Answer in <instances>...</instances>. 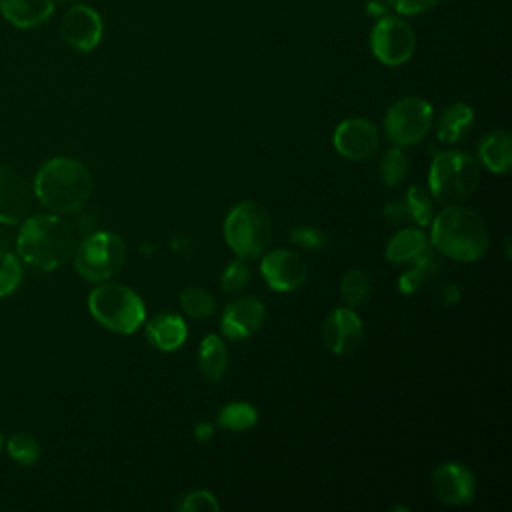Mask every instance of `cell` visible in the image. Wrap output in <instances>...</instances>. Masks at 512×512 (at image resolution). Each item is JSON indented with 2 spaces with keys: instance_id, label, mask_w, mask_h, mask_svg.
<instances>
[{
  "instance_id": "obj_13",
  "label": "cell",
  "mask_w": 512,
  "mask_h": 512,
  "mask_svg": "<svg viewBox=\"0 0 512 512\" xmlns=\"http://www.w3.org/2000/svg\"><path fill=\"white\" fill-rule=\"evenodd\" d=\"M62 38L80 52H90L98 46L102 38V18L100 14L84 4L72 6L62 18Z\"/></svg>"
},
{
  "instance_id": "obj_5",
  "label": "cell",
  "mask_w": 512,
  "mask_h": 512,
  "mask_svg": "<svg viewBox=\"0 0 512 512\" xmlns=\"http://www.w3.org/2000/svg\"><path fill=\"white\" fill-rule=\"evenodd\" d=\"M88 308L98 324L120 334L136 332L146 320L142 298L132 288L118 282L96 286L88 296Z\"/></svg>"
},
{
  "instance_id": "obj_36",
  "label": "cell",
  "mask_w": 512,
  "mask_h": 512,
  "mask_svg": "<svg viewBox=\"0 0 512 512\" xmlns=\"http://www.w3.org/2000/svg\"><path fill=\"white\" fill-rule=\"evenodd\" d=\"M388 8H390L388 0H368V4H366L368 14H372V16H384Z\"/></svg>"
},
{
  "instance_id": "obj_3",
  "label": "cell",
  "mask_w": 512,
  "mask_h": 512,
  "mask_svg": "<svg viewBox=\"0 0 512 512\" xmlns=\"http://www.w3.org/2000/svg\"><path fill=\"white\" fill-rule=\"evenodd\" d=\"M432 246L458 262H474L488 248V230L480 214L460 204L438 212L432 220Z\"/></svg>"
},
{
  "instance_id": "obj_39",
  "label": "cell",
  "mask_w": 512,
  "mask_h": 512,
  "mask_svg": "<svg viewBox=\"0 0 512 512\" xmlns=\"http://www.w3.org/2000/svg\"><path fill=\"white\" fill-rule=\"evenodd\" d=\"M4 252H10V236H8V232L0 226V254H4Z\"/></svg>"
},
{
  "instance_id": "obj_21",
  "label": "cell",
  "mask_w": 512,
  "mask_h": 512,
  "mask_svg": "<svg viewBox=\"0 0 512 512\" xmlns=\"http://www.w3.org/2000/svg\"><path fill=\"white\" fill-rule=\"evenodd\" d=\"M198 368L202 376L210 382H218L224 376L228 368V354L220 336L208 334L202 340L198 350Z\"/></svg>"
},
{
  "instance_id": "obj_19",
  "label": "cell",
  "mask_w": 512,
  "mask_h": 512,
  "mask_svg": "<svg viewBox=\"0 0 512 512\" xmlns=\"http://www.w3.org/2000/svg\"><path fill=\"white\" fill-rule=\"evenodd\" d=\"M482 164L496 174H504L512 166V136L508 130L488 132L478 144Z\"/></svg>"
},
{
  "instance_id": "obj_34",
  "label": "cell",
  "mask_w": 512,
  "mask_h": 512,
  "mask_svg": "<svg viewBox=\"0 0 512 512\" xmlns=\"http://www.w3.org/2000/svg\"><path fill=\"white\" fill-rule=\"evenodd\" d=\"M390 8H394L402 16H414L422 14L438 4V0H388Z\"/></svg>"
},
{
  "instance_id": "obj_26",
  "label": "cell",
  "mask_w": 512,
  "mask_h": 512,
  "mask_svg": "<svg viewBox=\"0 0 512 512\" xmlns=\"http://www.w3.org/2000/svg\"><path fill=\"white\" fill-rule=\"evenodd\" d=\"M378 174H380L382 184H386L390 188L400 186L406 180L408 158L400 146H396L384 154V158L380 160V166H378Z\"/></svg>"
},
{
  "instance_id": "obj_8",
  "label": "cell",
  "mask_w": 512,
  "mask_h": 512,
  "mask_svg": "<svg viewBox=\"0 0 512 512\" xmlns=\"http://www.w3.org/2000/svg\"><path fill=\"white\" fill-rule=\"evenodd\" d=\"M434 110L430 102L418 96H406L394 102L384 116V132L396 146H410L420 142L432 126Z\"/></svg>"
},
{
  "instance_id": "obj_16",
  "label": "cell",
  "mask_w": 512,
  "mask_h": 512,
  "mask_svg": "<svg viewBox=\"0 0 512 512\" xmlns=\"http://www.w3.org/2000/svg\"><path fill=\"white\" fill-rule=\"evenodd\" d=\"M30 210V194L26 182L12 166L0 164V222L18 224Z\"/></svg>"
},
{
  "instance_id": "obj_31",
  "label": "cell",
  "mask_w": 512,
  "mask_h": 512,
  "mask_svg": "<svg viewBox=\"0 0 512 512\" xmlns=\"http://www.w3.org/2000/svg\"><path fill=\"white\" fill-rule=\"evenodd\" d=\"M248 282H250V268L244 262V258L230 262L220 278V286L228 294H236V292L244 290L248 286Z\"/></svg>"
},
{
  "instance_id": "obj_25",
  "label": "cell",
  "mask_w": 512,
  "mask_h": 512,
  "mask_svg": "<svg viewBox=\"0 0 512 512\" xmlns=\"http://www.w3.org/2000/svg\"><path fill=\"white\" fill-rule=\"evenodd\" d=\"M180 306L184 308V312L194 318V320H202V318H208L214 308H216V302H214V296L200 288V286H188L180 292Z\"/></svg>"
},
{
  "instance_id": "obj_10",
  "label": "cell",
  "mask_w": 512,
  "mask_h": 512,
  "mask_svg": "<svg viewBox=\"0 0 512 512\" xmlns=\"http://www.w3.org/2000/svg\"><path fill=\"white\" fill-rule=\"evenodd\" d=\"M262 256L260 272L270 288L278 292H292L304 284L308 276V264L298 252L278 248Z\"/></svg>"
},
{
  "instance_id": "obj_7",
  "label": "cell",
  "mask_w": 512,
  "mask_h": 512,
  "mask_svg": "<svg viewBox=\"0 0 512 512\" xmlns=\"http://www.w3.org/2000/svg\"><path fill=\"white\" fill-rule=\"evenodd\" d=\"M72 256L74 268L82 278L90 282H104L124 266L126 246L114 232H96L82 240Z\"/></svg>"
},
{
  "instance_id": "obj_12",
  "label": "cell",
  "mask_w": 512,
  "mask_h": 512,
  "mask_svg": "<svg viewBox=\"0 0 512 512\" xmlns=\"http://www.w3.org/2000/svg\"><path fill=\"white\" fill-rule=\"evenodd\" d=\"M432 490L438 500L450 506L472 502L476 492L474 474L460 462H444L432 472Z\"/></svg>"
},
{
  "instance_id": "obj_18",
  "label": "cell",
  "mask_w": 512,
  "mask_h": 512,
  "mask_svg": "<svg viewBox=\"0 0 512 512\" xmlns=\"http://www.w3.org/2000/svg\"><path fill=\"white\" fill-rule=\"evenodd\" d=\"M146 336L154 348L172 352L184 344L188 328L186 322L176 314H158L146 324Z\"/></svg>"
},
{
  "instance_id": "obj_33",
  "label": "cell",
  "mask_w": 512,
  "mask_h": 512,
  "mask_svg": "<svg viewBox=\"0 0 512 512\" xmlns=\"http://www.w3.org/2000/svg\"><path fill=\"white\" fill-rule=\"evenodd\" d=\"M292 242L306 250H320L326 244V236L314 226H298L292 230Z\"/></svg>"
},
{
  "instance_id": "obj_4",
  "label": "cell",
  "mask_w": 512,
  "mask_h": 512,
  "mask_svg": "<svg viewBox=\"0 0 512 512\" xmlns=\"http://www.w3.org/2000/svg\"><path fill=\"white\" fill-rule=\"evenodd\" d=\"M480 182L478 162L462 150L438 152L430 166L428 186L430 194L446 204H462L472 196Z\"/></svg>"
},
{
  "instance_id": "obj_23",
  "label": "cell",
  "mask_w": 512,
  "mask_h": 512,
  "mask_svg": "<svg viewBox=\"0 0 512 512\" xmlns=\"http://www.w3.org/2000/svg\"><path fill=\"white\" fill-rule=\"evenodd\" d=\"M410 264H412V266L398 278V290H400L402 294H412V292H416V290L422 286V282H424L430 274H434V272L438 270V260H436V256L430 254V250H428L424 256H420L418 260L410 262Z\"/></svg>"
},
{
  "instance_id": "obj_15",
  "label": "cell",
  "mask_w": 512,
  "mask_h": 512,
  "mask_svg": "<svg viewBox=\"0 0 512 512\" xmlns=\"http://www.w3.org/2000/svg\"><path fill=\"white\" fill-rule=\"evenodd\" d=\"M264 322V306L254 296H242L228 304L222 314L220 330L230 340L250 338Z\"/></svg>"
},
{
  "instance_id": "obj_9",
  "label": "cell",
  "mask_w": 512,
  "mask_h": 512,
  "mask_svg": "<svg viewBox=\"0 0 512 512\" xmlns=\"http://www.w3.org/2000/svg\"><path fill=\"white\" fill-rule=\"evenodd\" d=\"M370 48L382 64L400 66L412 58L416 34L406 20L384 14L370 32Z\"/></svg>"
},
{
  "instance_id": "obj_30",
  "label": "cell",
  "mask_w": 512,
  "mask_h": 512,
  "mask_svg": "<svg viewBox=\"0 0 512 512\" xmlns=\"http://www.w3.org/2000/svg\"><path fill=\"white\" fill-rule=\"evenodd\" d=\"M20 282H22L20 260L10 252L0 254V298L12 294L20 286Z\"/></svg>"
},
{
  "instance_id": "obj_24",
  "label": "cell",
  "mask_w": 512,
  "mask_h": 512,
  "mask_svg": "<svg viewBox=\"0 0 512 512\" xmlns=\"http://www.w3.org/2000/svg\"><path fill=\"white\" fill-rule=\"evenodd\" d=\"M256 422H258V410L252 404H246V402L226 404L218 412V424L222 428H228V430L242 432V430L252 428Z\"/></svg>"
},
{
  "instance_id": "obj_32",
  "label": "cell",
  "mask_w": 512,
  "mask_h": 512,
  "mask_svg": "<svg viewBox=\"0 0 512 512\" xmlns=\"http://www.w3.org/2000/svg\"><path fill=\"white\" fill-rule=\"evenodd\" d=\"M180 510L186 512H216L220 508L216 496L208 490H192L188 494H184L182 502L178 504Z\"/></svg>"
},
{
  "instance_id": "obj_11",
  "label": "cell",
  "mask_w": 512,
  "mask_h": 512,
  "mask_svg": "<svg viewBox=\"0 0 512 512\" xmlns=\"http://www.w3.org/2000/svg\"><path fill=\"white\" fill-rule=\"evenodd\" d=\"M334 148L348 160H368L380 144L378 130L366 118H348L334 130Z\"/></svg>"
},
{
  "instance_id": "obj_37",
  "label": "cell",
  "mask_w": 512,
  "mask_h": 512,
  "mask_svg": "<svg viewBox=\"0 0 512 512\" xmlns=\"http://www.w3.org/2000/svg\"><path fill=\"white\" fill-rule=\"evenodd\" d=\"M194 436L198 438V440H208V438H212V424H208V422H200V424H196V428H194Z\"/></svg>"
},
{
  "instance_id": "obj_35",
  "label": "cell",
  "mask_w": 512,
  "mask_h": 512,
  "mask_svg": "<svg viewBox=\"0 0 512 512\" xmlns=\"http://www.w3.org/2000/svg\"><path fill=\"white\" fill-rule=\"evenodd\" d=\"M384 216H386V220L392 222V224H400V222L410 220V210H408L406 200H394V202L386 204Z\"/></svg>"
},
{
  "instance_id": "obj_2",
  "label": "cell",
  "mask_w": 512,
  "mask_h": 512,
  "mask_svg": "<svg viewBox=\"0 0 512 512\" xmlns=\"http://www.w3.org/2000/svg\"><path fill=\"white\" fill-rule=\"evenodd\" d=\"M16 246L24 262L48 272L72 258L74 232L58 214H38L24 220Z\"/></svg>"
},
{
  "instance_id": "obj_17",
  "label": "cell",
  "mask_w": 512,
  "mask_h": 512,
  "mask_svg": "<svg viewBox=\"0 0 512 512\" xmlns=\"http://www.w3.org/2000/svg\"><path fill=\"white\" fill-rule=\"evenodd\" d=\"M2 16L16 28H36L54 12V0H0Z\"/></svg>"
},
{
  "instance_id": "obj_28",
  "label": "cell",
  "mask_w": 512,
  "mask_h": 512,
  "mask_svg": "<svg viewBox=\"0 0 512 512\" xmlns=\"http://www.w3.org/2000/svg\"><path fill=\"white\" fill-rule=\"evenodd\" d=\"M8 454L22 466H32L36 464L38 456H40V444L38 440L28 434V432H14L8 438Z\"/></svg>"
},
{
  "instance_id": "obj_20",
  "label": "cell",
  "mask_w": 512,
  "mask_h": 512,
  "mask_svg": "<svg viewBox=\"0 0 512 512\" xmlns=\"http://www.w3.org/2000/svg\"><path fill=\"white\" fill-rule=\"evenodd\" d=\"M428 252V238L422 230L404 228L386 246V258L394 264H410Z\"/></svg>"
},
{
  "instance_id": "obj_29",
  "label": "cell",
  "mask_w": 512,
  "mask_h": 512,
  "mask_svg": "<svg viewBox=\"0 0 512 512\" xmlns=\"http://www.w3.org/2000/svg\"><path fill=\"white\" fill-rule=\"evenodd\" d=\"M404 200L408 204L410 218L416 220L420 226H428L430 220L434 218V206H432L430 192L424 190L422 186H410Z\"/></svg>"
},
{
  "instance_id": "obj_14",
  "label": "cell",
  "mask_w": 512,
  "mask_h": 512,
  "mask_svg": "<svg viewBox=\"0 0 512 512\" xmlns=\"http://www.w3.org/2000/svg\"><path fill=\"white\" fill-rule=\"evenodd\" d=\"M362 332H364L362 320L350 306L332 310L322 328L324 342L334 354L352 352L360 344Z\"/></svg>"
},
{
  "instance_id": "obj_27",
  "label": "cell",
  "mask_w": 512,
  "mask_h": 512,
  "mask_svg": "<svg viewBox=\"0 0 512 512\" xmlns=\"http://www.w3.org/2000/svg\"><path fill=\"white\" fill-rule=\"evenodd\" d=\"M372 292V284H370V278L354 268V270H348L346 276L342 278V284H340V294L344 298V302L350 306V308H356L360 306L362 302L368 300Z\"/></svg>"
},
{
  "instance_id": "obj_22",
  "label": "cell",
  "mask_w": 512,
  "mask_h": 512,
  "mask_svg": "<svg viewBox=\"0 0 512 512\" xmlns=\"http://www.w3.org/2000/svg\"><path fill=\"white\" fill-rule=\"evenodd\" d=\"M474 122V112L468 104L456 102L448 106L438 122V138L442 142H458L472 126Z\"/></svg>"
},
{
  "instance_id": "obj_38",
  "label": "cell",
  "mask_w": 512,
  "mask_h": 512,
  "mask_svg": "<svg viewBox=\"0 0 512 512\" xmlns=\"http://www.w3.org/2000/svg\"><path fill=\"white\" fill-rule=\"evenodd\" d=\"M458 298H460V292H458V288L456 286H444V290H442V300H444V304H454V302H458Z\"/></svg>"
},
{
  "instance_id": "obj_40",
  "label": "cell",
  "mask_w": 512,
  "mask_h": 512,
  "mask_svg": "<svg viewBox=\"0 0 512 512\" xmlns=\"http://www.w3.org/2000/svg\"><path fill=\"white\" fill-rule=\"evenodd\" d=\"M0 448H2V436H0Z\"/></svg>"
},
{
  "instance_id": "obj_6",
  "label": "cell",
  "mask_w": 512,
  "mask_h": 512,
  "mask_svg": "<svg viewBox=\"0 0 512 512\" xmlns=\"http://www.w3.org/2000/svg\"><path fill=\"white\" fill-rule=\"evenodd\" d=\"M224 238L240 258L262 256L272 238V222L268 212L250 200L236 204L224 220Z\"/></svg>"
},
{
  "instance_id": "obj_1",
  "label": "cell",
  "mask_w": 512,
  "mask_h": 512,
  "mask_svg": "<svg viewBox=\"0 0 512 512\" xmlns=\"http://www.w3.org/2000/svg\"><path fill=\"white\" fill-rule=\"evenodd\" d=\"M34 192L54 214H70L88 202L92 176L88 168L74 158H52L36 172Z\"/></svg>"
}]
</instances>
